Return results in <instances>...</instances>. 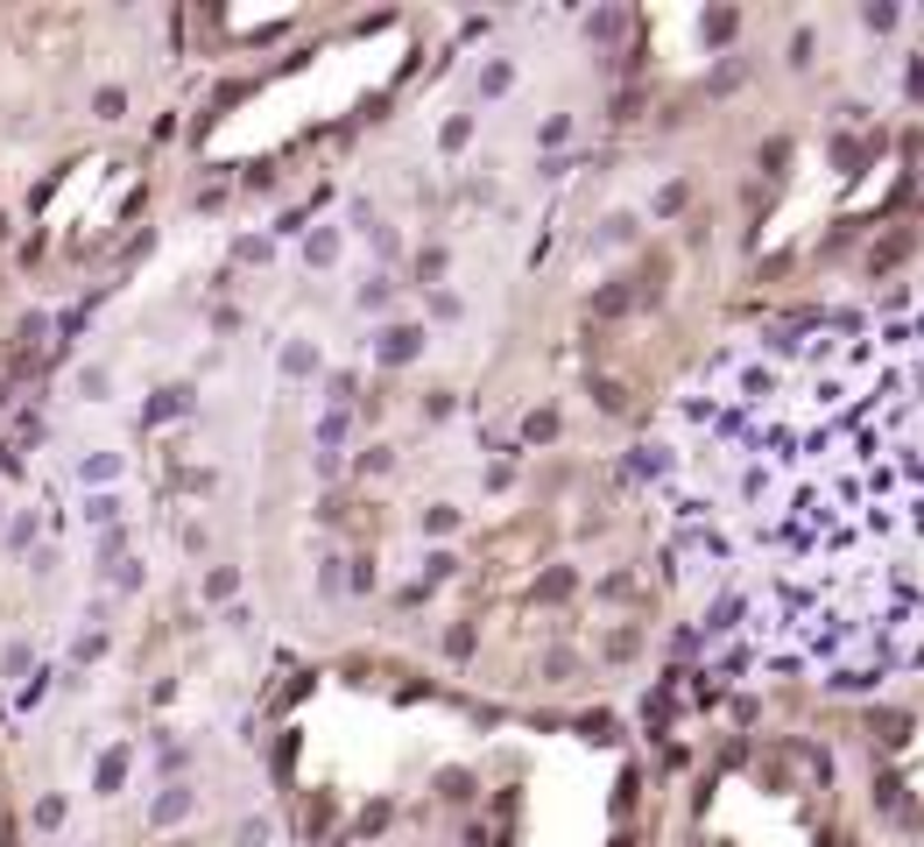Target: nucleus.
<instances>
[{
	"label": "nucleus",
	"instance_id": "f257e3e1",
	"mask_svg": "<svg viewBox=\"0 0 924 847\" xmlns=\"http://www.w3.org/2000/svg\"><path fill=\"white\" fill-rule=\"evenodd\" d=\"M911 332H812L741 353L706 424V481H727L755 572V636L783 657L883 650L911 615L924 516V375Z\"/></svg>",
	"mask_w": 924,
	"mask_h": 847
}]
</instances>
